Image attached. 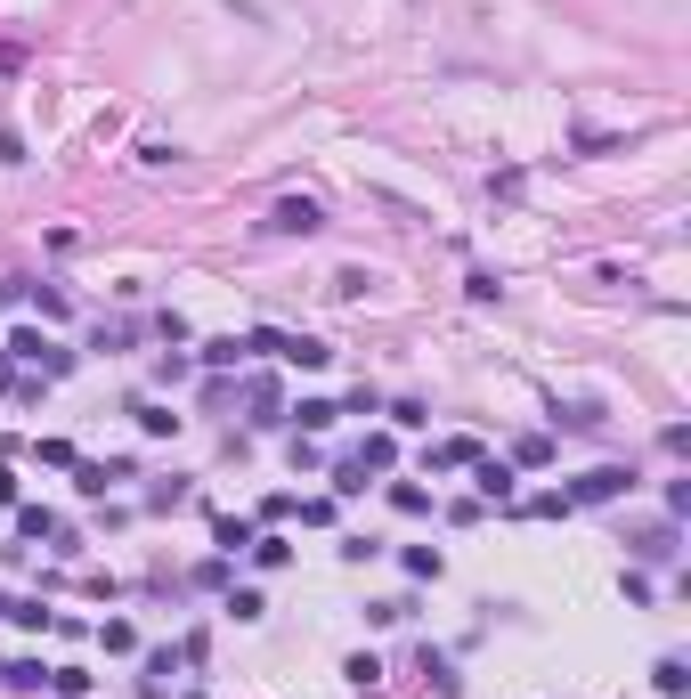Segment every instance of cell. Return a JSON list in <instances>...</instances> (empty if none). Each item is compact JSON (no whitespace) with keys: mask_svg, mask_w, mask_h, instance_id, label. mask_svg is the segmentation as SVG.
<instances>
[{"mask_svg":"<svg viewBox=\"0 0 691 699\" xmlns=\"http://www.w3.org/2000/svg\"><path fill=\"white\" fill-rule=\"evenodd\" d=\"M253 561H261V569H285V561H293V545H285V537H269V545H253Z\"/></svg>","mask_w":691,"mask_h":699,"instance_id":"ba28073f","label":"cell"},{"mask_svg":"<svg viewBox=\"0 0 691 699\" xmlns=\"http://www.w3.org/2000/svg\"><path fill=\"white\" fill-rule=\"evenodd\" d=\"M277 358H293V366H326L334 350H326V342H309V334H301V342H285V334H277Z\"/></svg>","mask_w":691,"mask_h":699,"instance_id":"277c9868","label":"cell"},{"mask_svg":"<svg viewBox=\"0 0 691 699\" xmlns=\"http://www.w3.org/2000/svg\"><path fill=\"white\" fill-rule=\"evenodd\" d=\"M269 228H277V236H309V228H318V204H309V196H285V204L269 212Z\"/></svg>","mask_w":691,"mask_h":699,"instance_id":"7a4b0ae2","label":"cell"},{"mask_svg":"<svg viewBox=\"0 0 691 699\" xmlns=\"http://www.w3.org/2000/svg\"><path fill=\"white\" fill-rule=\"evenodd\" d=\"M651 683H659V691H667V699H675V691H683V683H691V675H683V659H659V667H651Z\"/></svg>","mask_w":691,"mask_h":699,"instance_id":"52a82bcc","label":"cell"},{"mask_svg":"<svg viewBox=\"0 0 691 699\" xmlns=\"http://www.w3.org/2000/svg\"><path fill=\"white\" fill-rule=\"evenodd\" d=\"M9 350H17V358H33V366H49V374H66V366H74L66 350H57V342H41V334H17Z\"/></svg>","mask_w":691,"mask_h":699,"instance_id":"3957f363","label":"cell"},{"mask_svg":"<svg viewBox=\"0 0 691 699\" xmlns=\"http://www.w3.org/2000/svg\"><path fill=\"white\" fill-rule=\"evenodd\" d=\"M334 415H342V407H334V399H301V431H326V423H334Z\"/></svg>","mask_w":691,"mask_h":699,"instance_id":"8992f818","label":"cell"},{"mask_svg":"<svg viewBox=\"0 0 691 699\" xmlns=\"http://www.w3.org/2000/svg\"><path fill=\"white\" fill-rule=\"evenodd\" d=\"M626 488H635V472H626V464H602V472H586L578 488H561V496H570V504H610V496H626Z\"/></svg>","mask_w":691,"mask_h":699,"instance_id":"6da1fadb","label":"cell"},{"mask_svg":"<svg viewBox=\"0 0 691 699\" xmlns=\"http://www.w3.org/2000/svg\"><path fill=\"white\" fill-rule=\"evenodd\" d=\"M480 496L505 504V496H513V472H505V464H480Z\"/></svg>","mask_w":691,"mask_h":699,"instance_id":"5b68a950","label":"cell"}]
</instances>
